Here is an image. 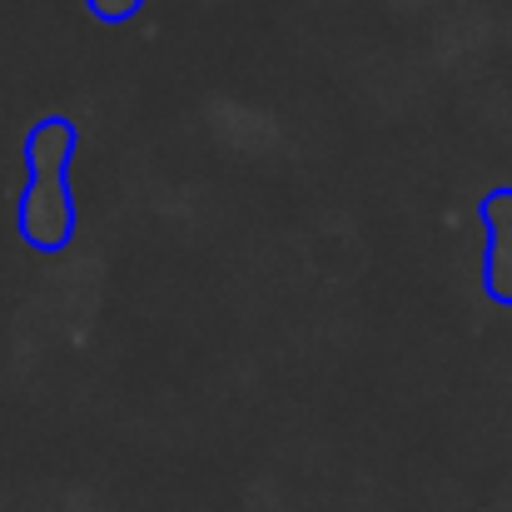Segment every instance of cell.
Masks as SVG:
<instances>
[{
	"label": "cell",
	"mask_w": 512,
	"mask_h": 512,
	"mask_svg": "<svg viewBox=\"0 0 512 512\" xmlns=\"http://www.w3.org/2000/svg\"><path fill=\"white\" fill-rule=\"evenodd\" d=\"M80 150V130L70 115H40L25 135V189L15 199V229L25 249L55 259L75 239V194H70V160Z\"/></svg>",
	"instance_id": "1"
},
{
	"label": "cell",
	"mask_w": 512,
	"mask_h": 512,
	"mask_svg": "<svg viewBox=\"0 0 512 512\" xmlns=\"http://www.w3.org/2000/svg\"><path fill=\"white\" fill-rule=\"evenodd\" d=\"M85 10H90L100 25H130V20L145 10V0H85Z\"/></svg>",
	"instance_id": "3"
},
{
	"label": "cell",
	"mask_w": 512,
	"mask_h": 512,
	"mask_svg": "<svg viewBox=\"0 0 512 512\" xmlns=\"http://www.w3.org/2000/svg\"><path fill=\"white\" fill-rule=\"evenodd\" d=\"M478 219L488 229V254H483V289L493 304L512 309V184H498L478 199Z\"/></svg>",
	"instance_id": "2"
}]
</instances>
